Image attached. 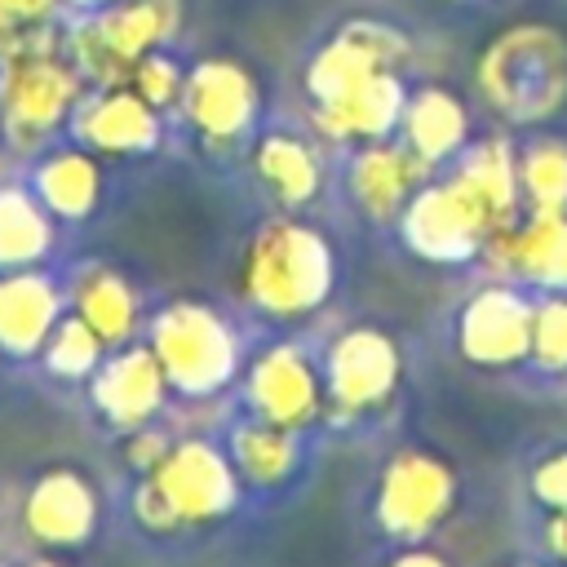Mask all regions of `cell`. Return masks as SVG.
I'll use <instances>...</instances> for the list:
<instances>
[{"instance_id":"30","label":"cell","mask_w":567,"mask_h":567,"mask_svg":"<svg viewBox=\"0 0 567 567\" xmlns=\"http://www.w3.org/2000/svg\"><path fill=\"white\" fill-rule=\"evenodd\" d=\"M58 13V0H0V62L49 49V22Z\"/></svg>"},{"instance_id":"19","label":"cell","mask_w":567,"mask_h":567,"mask_svg":"<svg viewBox=\"0 0 567 567\" xmlns=\"http://www.w3.org/2000/svg\"><path fill=\"white\" fill-rule=\"evenodd\" d=\"M403 106H408L403 84H399V75L385 66V71H372V75H368L359 89H350L341 102L315 106V120H319V128L332 133V137H363V142H377V137H385V133L403 120Z\"/></svg>"},{"instance_id":"21","label":"cell","mask_w":567,"mask_h":567,"mask_svg":"<svg viewBox=\"0 0 567 567\" xmlns=\"http://www.w3.org/2000/svg\"><path fill=\"white\" fill-rule=\"evenodd\" d=\"M403 133H408V146L425 164L452 159L465 142V106L447 89H421L403 106Z\"/></svg>"},{"instance_id":"24","label":"cell","mask_w":567,"mask_h":567,"mask_svg":"<svg viewBox=\"0 0 567 567\" xmlns=\"http://www.w3.org/2000/svg\"><path fill=\"white\" fill-rule=\"evenodd\" d=\"M35 190H40V204L53 217H71L75 221V217L93 213L97 190H102V173L84 151H58V155H49L40 164Z\"/></svg>"},{"instance_id":"16","label":"cell","mask_w":567,"mask_h":567,"mask_svg":"<svg viewBox=\"0 0 567 567\" xmlns=\"http://www.w3.org/2000/svg\"><path fill=\"white\" fill-rule=\"evenodd\" d=\"M75 133L80 142H89L93 151H106V155H133V151H151L155 137H159V120H155V106L115 84V89H102L97 97H89L75 115Z\"/></svg>"},{"instance_id":"36","label":"cell","mask_w":567,"mask_h":567,"mask_svg":"<svg viewBox=\"0 0 567 567\" xmlns=\"http://www.w3.org/2000/svg\"><path fill=\"white\" fill-rule=\"evenodd\" d=\"M390 567H447L439 554H430V549H408V554H399Z\"/></svg>"},{"instance_id":"8","label":"cell","mask_w":567,"mask_h":567,"mask_svg":"<svg viewBox=\"0 0 567 567\" xmlns=\"http://www.w3.org/2000/svg\"><path fill=\"white\" fill-rule=\"evenodd\" d=\"M403 239L425 261H470L478 248H487L492 226L470 204V195L447 177L434 186H421L403 204Z\"/></svg>"},{"instance_id":"15","label":"cell","mask_w":567,"mask_h":567,"mask_svg":"<svg viewBox=\"0 0 567 567\" xmlns=\"http://www.w3.org/2000/svg\"><path fill=\"white\" fill-rule=\"evenodd\" d=\"M62 319V297L53 279L35 270H4L0 275V350L4 354H40L49 332Z\"/></svg>"},{"instance_id":"5","label":"cell","mask_w":567,"mask_h":567,"mask_svg":"<svg viewBox=\"0 0 567 567\" xmlns=\"http://www.w3.org/2000/svg\"><path fill=\"white\" fill-rule=\"evenodd\" d=\"M177 22V4L173 0H124L111 4L106 13H97L93 22H84L71 35V53L75 66L97 80L102 89L128 84L133 62L146 58Z\"/></svg>"},{"instance_id":"29","label":"cell","mask_w":567,"mask_h":567,"mask_svg":"<svg viewBox=\"0 0 567 567\" xmlns=\"http://www.w3.org/2000/svg\"><path fill=\"white\" fill-rule=\"evenodd\" d=\"M102 350H106V341L80 315H71V319H58V328L49 332L40 354H44L49 372H58V377H89V372H97Z\"/></svg>"},{"instance_id":"17","label":"cell","mask_w":567,"mask_h":567,"mask_svg":"<svg viewBox=\"0 0 567 567\" xmlns=\"http://www.w3.org/2000/svg\"><path fill=\"white\" fill-rule=\"evenodd\" d=\"M487 244L501 248V266L518 279L549 292L567 288V213H532L523 226L496 230Z\"/></svg>"},{"instance_id":"1","label":"cell","mask_w":567,"mask_h":567,"mask_svg":"<svg viewBox=\"0 0 567 567\" xmlns=\"http://www.w3.org/2000/svg\"><path fill=\"white\" fill-rule=\"evenodd\" d=\"M332 279L337 266L328 239L297 217L266 221L244 252V297L275 319H301L319 310L332 292Z\"/></svg>"},{"instance_id":"26","label":"cell","mask_w":567,"mask_h":567,"mask_svg":"<svg viewBox=\"0 0 567 567\" xmlns=\"http://www.w3.org/2000/svg\"><path fill=\"white\" fill-rule=\"evenodd\" d=\"M230 461H235L239 478H248V483H257V487H270V483H279V478L292 470V461H297L292 430L270 425V421L257 416V421H248V425L235 430V439H230Z\"/></svg>"},{"instance_id":"2","label":"cell","mask_w":567,"mask_h":567,"mask_svg":"<svg viewBox=\"0 0 567 567\" xmlns=\"http://www.w3.org/2000/svg\"><path fill=\"white\" fill-rule=\"evenodd\" d=\"M239 496V470L208 439L168 443L159 465L137 483L133 514L151 532L195 527L221 518Z\"/></svg>"},{"instance_id":"23","label":"cell","mask_w":567,"mask_h":567,"mask_svg":"<svg viewBox=\"0 0 567 567\" xmlns=\"http://www.w3.org/2000/svg\"><path fill=\"white\" fill-rule=\"evenodd\" d=\"M75 315L106 341V346H124L137 328V297L133 288L115 275V270H84L75 284Z\"/></svg>"},{"instance_id":"39","label":"cell","mask_w":567,"mask_h":567,"mask_svg":"<svg viewBox=\"0 0 567 567\" xmlns=\"http://www.w3.org/2000/svg\"><path fill=\"white\" fill-rule=\"evenodd\" d=\"M509 567H532V563H509Z\"/></svg>"},{"instance_id":"38","label":"cell","mask_w":567,"mask_h":567,"mask_svg":"<svg viewBox=\"0 0 567 567\" xmlns=\"http://www.w3.org/2000/svg\"><path fill=\"white\" fill-rule=\"evenodd\" d=\"M75 4H102V0H75Z\"/></svg>"},{"instance_id":"6","label":"cell","mask_w":567,"mask_h":567,"mask_svg":"<svg viewBox=\"0 0 567 567\" xmlns=\"http://www.w3.org/2000/svg\"><path fill=\"white\" fill-rule=\"evenodd\" d=\"M75 97H80V80L71 71V62H62L53 53V44L4 58L0 115H4V133L13 146H22V151L40 146L66 120Z\"/></svg>"},{"instance_id":"28","label":"cell","mask_w":567,"mask_h":567,"mask_svg":"<svg viewBox=\"0 0 567 567\" xmlns=\"http://www.w3.org/2000/svg\"><path fill=\"white\" fill-rule=\"evenodd\" d=\"M518 190L532 213H567V146L540 137L518 155Z\"/></svg>"},{"instance_id":"11","label":"cell","mask_w":567,"mask_h":567,"mask_svg":"<svg viewBox=\"0 0 567 567\" xmlns=\"http://www.w3.org/2000/svg\"><path fill=\"white\" fill-rule=\"evenodd\" d=\"M248 403L270 425H284L292 434L306 430L323 408V385L315 363L297 346L266 350L248 372Z\"/></svg>"},{"instance_id":"12","label":"cell","mask_w":567,"mask_h":567,"mask_svg":"<svg viewBox=\"0 0 567 567\" xmlns=\"http://www.w3.org/2000/svg\"><path fill=\"white\" fill-rule=\"evenodd\" d=\"M164 394H168V377L151 346H124L93 372V403L120 430L151 425V416L164 408Z\"/></svg>"},{"instance_id":"13","label":"cell","mask_w":567,"mask_h":567,"mask_svg":"<svg viewBox=\"0 0 567 567\" xmlns=\"http://www.w3.org/2000/svg\"><path fill=\"white\" fill-rule=\"evenodd\" d=\"M22 523L40 545H53V549L84 545L97 527V492L75 470H49L31 483Z\"/></svg>"},{"instance_id":"34","label":"cell","mask_w":567,"mask_h":567,"mask_svg":"<svg viewBox=\"0 0 567 567\" xmlns=\"http://www.w3.org/2000/svg\"><path fill=\"white\" fill-rule=\"evenodd\" d=\"M168 452V439L159 434V430H151V425H137V430H128V461L142 470V474H151L155 465H159V456Z\"/></svg>"},{"instance_id":"25","label":"cell","mask_w":567,"mask_h":567,"mask_svg":"<svg viewBox=\"0 0 567 567\" xmlns=\"http://www.w3.org/2000/svg\"><path fill=\"white\" fill-rule=\"evenodd\" d=\"M49 208L18 186H0V270H22L49 252Z\"/></svg>"},{"instance_id":"33","label":"cell","mask_w":567,"mask_h":567,"mask_svg":"<svg viewBox=\"0 0 567 567\" xmlns=\"http://www.w3.org/2000/svg\"><path fill=\"white\" fill-rule=\"evenodd\" d=\"M532 492L540 505L567 509V452H554L532 470Z\"/></svg>"},{"instance_id":"10","label":"cell","mask_w":567,"mask_h":567,"mask_svg":"<svg viewBox=\"0 0 567 567\" xmlns=\"http://www.w3.org/2000/svg\"><path fill=\"white\" fill-rule=\"evenodd\" d=\"M532 301L514 288H483L456 319V346L470 363L509 368L532 354Z\"/></svg>"},{"instance_id":"22","label":"cell","mask_w":567,"mask_h":567,"mask_svg":"<svg viewBox=\"0 0 567 567\" xmlns=\"http://www.w3.org/2000/svg\"><path fill=\"white\" fill-rule=\"evenodd\" d=\"M385 66H390V62L346 27V31H341L328 49H319L315 62L306 66V89H310L315 106H332V102H341L350 89H359L372 71H385Z\"/></svg>"},{"instance_id":"35","label":"cell","mask_w":567,"mask_h":567,"mask_svg":"<svg viewBox=\"0 0 567 567\" xmlns=\"http://www.w3.org/2000/svg\"><path fill=\"white\" fill-rule=\"evenodd\" d=\"M545 545L558 563H567V509H554L549 514V527H545Z\"/></svg>"},{"instance_id":"9","label":"cell","mask_w":567,"mask_h":567,"mask_svg":"<svg viewBox=\"0 0 567 567\" xmlns=\"http://www.w3.org/2000/svg\"><path fill=\"white\" fill-rule=\"evenodd\" d=\"M399 385V346L381 328H346L328 346L323 363V390L346 412H368L385 403Z\"/></svg>"},{"instance_id":"7","label":"cell","mask_w":567,"mask_h":567,"mask_svg":"<svg viewBox=\"0 0 567 567\" xmlns=\"http://www.w3.org/2000/svg\"><path fill=\"white\" fill-rule=\"evenodd\" d=\"M456 501V474L430 452H399L377 483V523L394 540L430 536Z\"/></svg>"},{"instance_id":"14","label":"cell","mask_w":567,"mask_h":567,"mask_svg":"<svg viewBox=\"0 0 567 567\" xmlns=\"http://www.w3.org/2000/svg\"><path fill=\"white\" fill-rule=\"evenodd\" d=\"M182 106L190 115V124L213 137V142H230L239 137L248 124H252V111H257V89H252V75L226 58H213V62H199L190 75H186V89H182Z\"/></svg>"},{"instance_id":"37","label":"cell","mask_w":567,"mask_h":567,"mask_svg":"<svg viewBox=\"0 0 567 567\" xmlns=\"http://www.w3.org/2000/svg\"><path fill=\"white\" fill-rule=\"evenodd\" d=\"M22 567H58V563H49V558H35V563H22Z\"/></svg>"},{"instance_id":"20","label":"cell","mask_w":567,"mask_h":567,"mask_svg":"<svg viewBox=\"0 0 567 567\" xmlns=\"http://www.w3.org/2000/svg\"><path fill=\"white\" fill-rule=\"evenodd\" d=\"M452 182L470 195V204L483 213L492 235L514 226V208H518L523 190H518V159L509 155L505 142H483V146L465 151Z\"/></svg>"},{"instance_id":"4","label":"cell","mask_w":567,"mask_h":567,"mask_svg":"<svg viewBox=\"0 0 567 567\" xmlns=\"http://www.w3.org/2000/svg\"><path fill=\"white\" fill-rule=\"evenodd\" d=\"M151 350L168 377V390L186 399L217 394L235 368H239V346L226 319L199 301H177L151 323Z\"/></svg>"},{"instance_id":"32","label":"cell","mask_w":567,"mask_h":567,"mask_svg":"<svg viewBox=\"0 0 567 567\" xmlns=\"http://www.w3.org/2000/svg\"><path fill=\"white\" fill-rule=\"evenodd\" d=\"M128 89H133V93H142L151 106H168V102H177V97H182L186 80H182V71L173 66V58H164V53H146V58H137V62H133Z\"/></svg>"},{"instance_id":"3","label":"cell","mask_w":567,"mask_h":567,"mask_svg":"<svg viewBox=\"0 0 567 567\" xmlns=\"http://www.w3.org/2000/svg\"><path fill=\"white\" fill-rule=\"evenodd\" d=\"M478 75L496 111L540 120L567 97V44L549 27H514L487 49Z\"/></svg>"},{"instance_id":"27","label":"cell","mask_w":567,"mask_h":567,"mask_svg":"<svg viewBox=\"0 0 567 567\" xmlns=\"http://www.w3.org/2000/svg\"><path fill=\"white\" fill-rule=\"evenodd\" d=\"M257 173L284 204H306L319 190V159L301 137L270 133L257 146Z\"/></svg>"},{"instance_id":"31","label":"cell","mask_w":567,"mask_h":567,"mask_svg":"<svg viewBox=\"0 0 567 567\" xmlns=\"http://www.w3.org/2000/svg\"><path fill=\"white\" fill-rule=\"evenodd\" d=\"M532 359L549 372L567 368V288L549 292L532 310Z\"/></svg>"},{"instance_id":"18","label":"cell","mask_w":567,"mask_h":567,"mask_svg":"<svg viewBox=\"0 0 567 567\" xmlns=\"http://www.w3.org/2000/svg\"><path fill=\"white\" fill-rule=\"evenodd\" d=\"M425 159L412 151V146H390V142H372L354 155L350 164V190L354 199L363 204V213L372 217H394L403 213V204L421 190V177H425Z\"/></svg>"}]
</instances>
